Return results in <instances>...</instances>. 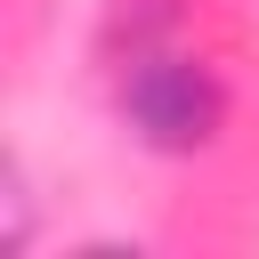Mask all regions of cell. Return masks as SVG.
I'll return each mask as SVG.
<instances>
[{
	"label": "cell",
	"mask_w": 259,
	"mask_h": 259,
	"mask_svg": "<svg viewBox=\"0 0 259 259\" xmlns=\"http://www.w3.org/2000/svg\"><path fill=\"white\" fill-rule=\"evenodd\" d=\"M113 89H121V113L146 146L162 154H194L219 138L227 121V89L219 73L170 32V8H146V24L130 32V57L113 65Z\"/></svg>",
	"instance_id": "cell-1"
}]
</instances>
